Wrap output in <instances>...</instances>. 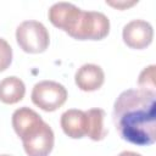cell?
<instances>
[{
    "mask_svg": "<svg viewBox=\"0 0 156 156\" xmlns=\"http://www.w3.org/2000/svg\"><path fill=\"white\" fill-rule=\"evenodd\" d=\"M112 117L123 140L139 146L156 141V93L124 90L115 101Z\"/></svg>",
    "mask_w": 156,
    "mask_h": 156,
    "instance_id": "cell-1",
    "label": "cell"
},
{
    "mask_svg": "<svg viewBox=\"0 0 156 156\" xmlns=\"http://www.w3.org/2000/svg\"><path fill=\"white\" fill-rule=\"evenodd\" d=\"M16 40L24 52L39 54L48 49L50 35L41 22L24 21L16 29Z\"/></svg>",
    "mask_w": 156,
    "mask_h": 156,
    "instance_id": "cell-2",
    "label": "cell"
},
{
    "mask_svg": "<svg viewBox=\"0 0 156 156\" xmlns=\"http://www.w3.org/2000/svg\"><path fill=\"white\" fill-rule=\"evenodd\" d=\"M28 156H49L54 147V132L43 119L29 127L21 136Z\"/></svg>",
    "mask_w": 156,
    "mask_h": 156,
    "instance_id": "cell-3",
    "label": "cell"
},
{
    "mask_svg": "<svg viewBox=\"0 0 156 156\" xmlns=\"http://www.w3.org/2000/svg\"><path fill=\"white\" fill-rule=\"evenodd\" d=\"M32 101L35 106L46 112L60 108L67 100L66 88L54 80H43L37 83L32 90Z\"/></svg>",
    "mask_w": 156,
    "mask_h": 156,
    "instance_id": "cell-4",
    "label": "cell"
},
{
    "mask_svg": "<svg viewBox=\"0 0 156 156\" xmlns=\"http://www.w3.org/2000/svg\"><path fill=\"white\" fill-rule=\"evenodd\" d=\"M110 32V21L98 11H83L72 38L77 40H101Z\"/></svg>",
    "mask_w": 156,
    "mask_h": 156,
    "instance_id": "cell-5",
    "label": "cell"
},
{
    "mask_svg": "<svg viewBox=\"0 0 156 156\" xmlns=\"http://www.w3.org/2000/svg\"><path fill=\"white\" fill-rule=\"evenodd\" d=\"M82 10L69 2H56L48 12L49 21L58 29L66 32L69 37H73L79 20L82 17Z\"/></svg>",
    "mask_w": 156,
    "mask_h": 156,
    "instance_id": "cell-6",
    "label": "cell"
},
{
    "mask_svg": "<svg viewBox=\"0 0 156 156\" xmlns=\"http://www.w3.org/2000/svg\"><path fill=\"white\" fill-rule=\"evenodd\" d=\"M122 38L127 46L141 50L151 44L154 29L152 26L144 20H133L123 27Z\"/></svg>",
    "mask_w": 156,
    "mask_h": 156,
    "instance_id": "cell-7",
    "label": "cell"
},
{
    "mask_svg": "<svg viewBox=\"0 0 156 156\" xmlns=\"http://www.w3.org/2000/svg\"><path fill=\"white\" fill-rule=\"evenodd\" d=\"M74 82L83 91H95L102 87L105 82V73L100 66L85 63L76 72Z\"/></svg>",
    "mask_w": 156,
    "mask_h": 156,
    "instance_id": "cell-8",
    "label": "cell"
},
{
    "mask_svg": "<svg viewBox=\"0 0 156 156\" xmlns=\"http://www.w3.org/2000/svg\"><path fill=\"white\" fill-rule=\"evenodd\" d=\"M61 128L72 139H80L87 135V115L82 110L71 108L61 115Z\"/></svg>",
    "mask_w": 156,
    "mask_h": 156,
    "instance_id": "cell-9",
    "label": "cell"
},
{
    "mask_svg": "<svg viewBox=\"0 0 156 156\" xmlns=\"http://www.w3.org/2000/svg\"><path fill=\"white\" fill-rule=\"evenodd\" d=\"M26 94V85L18 77H6L0 82V101L7 105L20 102Z\"/></svg>",
    "mask_w": 156,
    "mask_h": 156,
    "instance_id": "cell-10",
    "label": "cell"
},
{
    "mask_svg": "<svg viewBox=\"0 0 156 156\" xmlns=\"http://www.w3.org/2000/svg\"><path fill=\"white\" fill-rule=\"evenodd\" d=\"M87 115V135L94 140L100 141L107 135V129L104 127L105 111L102 108H90L85 111Z\"/></svg>",
    "mask_w": 156,
    "mask_h": 156,
    "instance_id": "cell-11",
    "label": "cell"
},
{
    "mask_svg": "<svg viewBox=\"0 0 156 156\" xmlns=\"http://www.w3.org/2000/svg\"><path fill=\"white\" fill-rule=\"evenodd\" d=\"M41 121V117L29 107H20L12 115V127L18 136H21L29 127Z\"/></svg>",
    "mask_w": 156,
    "mask_h": 156,
    "instance_id": "cell-12",
    "label": "cell"
},
{
    "mask_svg": "<svg viewBox=\"0 0 156 156\" xmlns=\"http://www.w3.org/2000/svg\"><path fill=\"white\" fill-rule=\"evenodd\" d=\"M155 65H150L147 67H145L138 78V85L139 89L141 90H146V91H151V93H156V82H155Z\"/></svg>",
    "mask_w": 156,
    "mask_h": 156,
    "instance_id": "cell-13",
    "label": "cell"
},
{
    "mask_svg": "<svg viewBox=\"0 0 156 156\" xmlns=\"http://www.w3.org/2000/svg\"><path fill=\"white\" fill-rule=\"evenodd\" d=\"M11 62H12V49L5 39L0 38V72L7 69Z\"/></svg>",
    "mask_w": 156,
    "mask_h": 156,
    "instance_id": "cell-14",
    "label": "cell"
},
{
    "mask_svg": "<svg viewBox=\"0 0 156 156\" xmlns=\"http://www.w3.org/2000/svg\"><path fill=\"white\" fill-rule=\"evenodd\" d=\"M107 5L110 6H113V7H117V9H124V7H129V6H133L136 4V1H133V2H112V1H106Z\"/></svg>",
    "mask_w": 156,
    "mask_h": 156,
    "instance_id": "cell-15",
    "label": "cell"
},
{
    "mask_svg": "<svg viewBox=\"0 0 156 156\" xmlns=\"http://www.w3.org/2000/svg\"><path fill=\"white\" fill-rule=\"evenodd\" d=\"M117 156H141V155L138 154V152H134V151H122Z\"/></svg>",
    "mask_w": 156,
    "mask_h": 156,
    "instance_id": "cell-16",
    "label": "cell"
},
{
    "mask_svg": "<svg viewBox=\"0 0 156 156\" xmlns=\"http://www.w3.org/2000/svg\"><path fill=\"white\" fill-rule=\"evenodd\" d=\"M0 156H11V155H6V154H5V155H0Z\"/></svg>",
    "mask_w": 156,
    "mask_h": 156,
    "instance_id": "cell-17",
    "label": "cell"
}]
</instances>
